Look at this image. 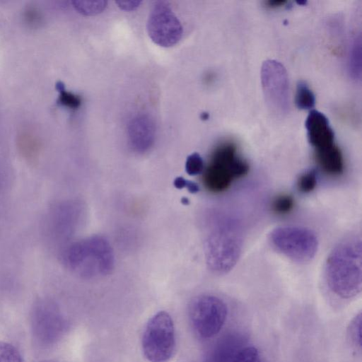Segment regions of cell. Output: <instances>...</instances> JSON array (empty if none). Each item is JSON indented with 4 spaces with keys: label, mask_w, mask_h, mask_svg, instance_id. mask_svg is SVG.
<instances>
[{
    "label": "cell",
    "mask_w": 362,
    "mask_h": 362,
    "mask_svg": "<svg viewBox=\"0 0 362 362\" xmlns=\"http://www.w3.org/2000/svg\"><path fill=\"white\" fill-rule=\"evenodd\" d=\"M325 278L329 289L338 297L349 299L360 293L362 286L360 237L347 238L333 248L325 263Z\"/></svg>",
    "instance_id": "1"
},
{
    "label": "cell",
    "mask_w": 362,
    "mask_h": 362,
    "mask_svg": "<svg viewBox=\"0 0 362 362\" xmlns=\"http://www.w3.org/2000/svg\"><path fill=\"white\" fill-rule=\"evenodd\" d=\"M62 259L68 269L86 279L109 274L115 264L111 245L100 235L90 236L71 244L65 249Z\"/></svg>",
    "instance_id": "2"
},
{
    "label": "cell",
    "mask_w": 362,
    "mask_h": 362,
    "mask_svg": "<svg viewBox=\"0 0 362 362\" xmlns=\"http://www.w3.org/2000/svg\"><path fill=\"white\" fill-rule=\"evenodd\" d=\"M243 247V235L238 223L221 217L212 223L204 242L208 267L215 274L229 272L237 264Z\"/></svg>",
    "instance_id": "3"
},
{
    "label": "cell",
    "mask_w": 362,
    "mask_h": 362,
    "mask_svg": "<svg viewBox=\"0 0 362 362\" xmlns=\"http://www.w3.org/2000/svg\"><path fill=\"white\" fill-rule=\"evenodd\" d=\"M249 165L240 158L232 143L221 145L215 151L212 160L206 169L204 185L212 192H221L229 187L232 182L247 173Z\"/></svg>",
    "instance_id": "4"
},
{
    "label": "cell",
    "mask_w": 362,
    "mask_h": 362,
    "mask_svg": "<svg viewBox=\"0 0 362 362\" xmlns=\"http://www.w3.org/2000/svg\"><path fill=\"white\" fill-rule=\"evenodd\" d=\"M173 320L170 314L160 311L148 321L141 339L144 356L149 362H167L175 350Z\"/></svg>",
    "instance_id": "5"
},
{
    "label": "cell",
    "mask_w": 362,
    "mask_h": 362,
    "mask_svg": "<svg viewBox=\"0 0 362 362\" xmlns=\"http://www.w3.org/2000/svg\"><path fill=\"white\" fill-rule=\"evenodd\" d=\"M269 240L276 250L298 263L310 261L318 248L316 234L301 226L277 227L271 232Z\"/></svg>",
    "instance_id": "6"
},
{
    "label": "cell",
    "mask_w": 362,
    "mask_h": 362,
    "mask_svg": "<svg viewBox=\"0 0 362 362\" xmlns=\"http://www.w3.org/2000/svg\"><path fill=\"white\" fill-rule=\"evenodd\" d=\"M228 308L220 298L203 294L194 298L189 308L190 324L195 333L203 339L217 334L225 324Z\"/></svg>",
    "instance_id": "7"
},
{
    "label": "cell",
    "mask_w": 362,
    "mask_h": 362,
    "mask_svg": "<svg viewBox=\"0 0 362 362\" xmlns=\"http://www.w3.org/2000/svg\"><path fill=\"white\" fill-rule=\"evenodd\" d=\"M261 81L271 112L277 116L286 115L289 110V88L285 67L276 60L265 61L261 69Z\"/></svg>",
    "instance_id": "8"
},
{
    "label": "cell",
    "mask_w": 362,
    "mask_h": 362,
    "mask_svg": "<svg viewBox=\"0 0 362 362\" xmlns=\"http://www.w3.org/2000/svg\"><path fill=\"white\" fill-rule=\"evenodd\" d=\"M31 324L35 339L45 346L56 343L66 329V321L59 308L46 299L40 300L34 305Z\"/></svg>",
    "instance_id": "9"
},
{
    "label": "cell",
    "mask_w": 362,
    "mask_h": 362,
    "mask_svg": "<svg viewBox=\"0 0 362 362\" xmlns=\"http://www.w3.org/2000/svg\"><path fill=\"white\" fill-rule=\"evenodd\" d=\"M146 28L151 40L164 47L175 45L182 35L180 21L164 1L155 2L149 13Z\"/></svg>",
    "instance_id": "10"
},
{
    "label": "cell",
    "mask_w": 362,
    "mask_h": 362,
    "mask_svg": "<svg viewBox=\"0 0 362 362\" xmlns=\"http://www.w3.org/2000/svg\"><path fill=\"white\" fill-rule=\"evenodd\" d=\"M247 339L240 332H229L219 338L207 351L204 362H233Z\"/></svg>",
    "instance_id": "11"
},
{
    "label": "cell",
    "mask_w": 362,
    "mask_h": 362,
    "mask_svg": "<svg viewBox=\"0 0 362 362\" xmlns=\"http://www.w3.org/2000/svg\"><path fill=\"white\" fill-rule=\"evenodd\" d=\"M155 134V124L148 115H138L129 124V143L134 151L137 153H144L152 146Z\"/></svg>",
    "instance_id": "12"
},
{
    "label": "cell",
    "mask_w": 362,
    "mask_h": 362,
    "mask_svg": "<svg viewBox=\"0 0 362 362\" xmlns=\"http://www.w3.org/2000/svg\"><path fill=\"white\" fill-rule=\"evenodd\" d=\"M309 143L320 150L334 144V134L327 117L317 110H312L305 121Z\"/></svg>",
    "instance_id": "13"
},
{
    "label": "cell",
    "mask_w": 362,
    "mask_h": 362,
    "mask_svg": "<svg viewBox=\"0 0 362 362\" xmlns=\"http://www.w3.org/2000/svg\"><path fill=\"white\" fill-rule=\"evenodd\" d=\"M317 163L330 175H339L344 171V160L340 149L335 145L315 151Z\"/></svg>",
    "instance_id": "14"
},
{
    "label": "cell",
    "mask_w": 362,
    "mask_h": 362,
    "mask_svg": "<svg viewBox=\"0 0 362 362\" xmlns=\"http://www.w3.org/2000/svg\"><path fill=\"white\" fill-rule=\"evenodd\" d=\"M73 205L60 206L55 211L54 225L60 232L69 233L78 218L77 209Z\"/></svg>",
    "instance_id": "15"
},
{
    "label": "cell",
    "mask_w": 362,
    "mask_h": 362,
    "mask_svg": "<svg viewBox=\"0 0 362 362\" xmlns=\"http://www.w3.org/2000/svg\"><path fill=\"white\" fill-rule=\"evenodd\" d=\"M349 74L354 79L360 80L361 76V36L354 38L349 56Z\"/></svg>",
    "instance_id": "16"
},
{
    "label": "cell",
    "mask_w": 362,
    "mask_h": 362,
    "mask_svg": "<svg viewBox=\"0 0 362 362\" xmlns=\"http://www.w3.org/2000/svg\"><path fill=\"white\" fill-rule=\"evenodd\" d=\"M296 104L300 110H310L315 106V95L303 81H299L297 84Z\"/></svg>",
    "instance_id": "17"
},
{
    "label": "cell",
    "mask_w": 362,
    "mask_h": 362,
    "mask_svg": "<svg viewBox=\"0 0 362 362\" xmlns=\"http://www.w3.org/2000/svg\"><path fill=\"white\" fill-rule=\"evenodd\" d=\"M361 313H359L351 321L348 330V341L351 348L356 352L361 351Z\"/></svg>",
    "instance_id": "18"
},
{
    "label": "cell",
    "mask_w": 362,
    "mask_h": 362,
    "mask_svg": "<svg viewBox=\"0 0 362 362\" xmlns=\"http://www.w3.org/2000/svg\"><path fill=\"white\" fill-rule=\"evenodd\" d=\"M106 1H73L74 8L86 16L96 15L103 12L107 6Z\"/></svg>",
    "instance_id": "19"
},
{
    "label": "cell",
    "mask_w": 362,
    "mask_h": 362,
    "mask_svg": "<svg viewBox=\"0 0 362 362\" xmlns=\"http://www.w3.org/2000/svg\"><path fill=\"white\" fill-rule=\"evenodd\" d=\"M56 88L59 93L57 101L60 105L71 109H76L80 106V97L67 91L62 82H57Z\"/></svg>",
    "instance_id": "20"
},
{
    "label": "cell",
    "mask_w": 362,
    "mask_h": 362,
    "mask_svg": "<svg viewBox=\"0 0 362 362\" xmlns=\"http://www.w3.org/2000/svg\"><path fill=\"white\" fill-rule=\"evenodd\" d=\"M317 177L314 170H308L302 174L297 182V187L300 192L308 193L312 192L316 187Z\"/></svg>",
    "instance_id": "21"
},
{
    "label": "cell",
    "mask_w": 362,
    "mask_h": 362,
    "mask_svg": "<svg viewBox=\"0 0 362 362\" xmlns=\"http://www.w3.org/2000/svg\"><path fill=\"white\" fill-rule=\"evenodd\" d=\"M294 206L293 198L288 194H281L276 197L272 203V210L279 215L289 213Z\"/></svg>",
    "instance_id": "22"
},
{
    "label": "cell",
    "mask_w": 362,
    "mask_h": 362,
    "mask_svg": "<svg viewBox=\"0 0 362 362\" xmlns=\"http://www.w3.org/2000/svg\"><path fill=\"white\" fill-rule=\"evenodd\" d=\"M204 161L198 153L187 156L185 162V171L189 175H197L204 170Z\"/></svg>",
    "instance_id": "23"
},
{
    "label": "cell",
    "mask_w": 362,
    "mask_h": 362,
    "mask_svg": "<svg viewBox=\"0 0 362 362\" xmlns=\"http://www.w3.org/2000/svg\"><path fill=\"white\" fill-rule=\"evenodd\" d=\"M233 362H263V361L257 349L245 346L238 354Z\"/></svg>",
    "instance_id": "24"
},
{
    "label": "cell",
    "mask_w": 362,
    "mask_h": 362,
    "mask_svg": "<svg viewBox=\"0 0 362 362\" xmlns=\"http://www.w3.org/2000/svg\"><path fill=\"white\" fill-rule=\"evenodd\" d=\"M0 362H23L16 349L6 342H0Z\"/></svg>",
    "instance_id": "25"
},
{
    "label": "cell",
    "mask_w": 362,
    "mask_h": 362,
    "mask_svg": "<svg viewBox=\"0 0 362 362\" xmlns=\"http://www.w3.org/2000/svg\"><path fill=\"white\" fill-rule=\"evenodd\" d=\"M175 188L181 189L187 188L191 193H197L199 190V185L193 181L186 180L182 177H177L173 181Z\"/></svg>",
    "instance_id": "26"
},
{
    "label": "cell",
    "mask_w": 362,
    "mask_h": 362,
    "mask_svg": "<svg viewBox=\"0 0 362 362\" xmlns=\"http://www.w3.org/2000/svg\"><path fill=\"white\" fill-rule=\"evenodd\" d=\"M141 1H117L115 3L124 11H132L139 6Z\"/></svg>",
    "instance_id": "27"
},
{
    "label": "cell",
    "mask_w": 362,
    "mask_h": 362,
    "mask_svg": "<svg viewBox=\"0 0 362 362\" xmlns=\"http://www.w3.org/2000/svg\"><path fill=\"white\" fill-rule=\"evenodd\" d=\"M286 3H287V1H284V0H274V1H268L266 3V4H267V6L269 8H275L281 7V6L285 5Z\"/></svg>",
    "instance_id": "28"
},
{
    "label": "cell",
    "mask_w": 362,
    "mask_h": 362,
    "mask_svg": "<svg viewBox=\"0 0 362 362\" xmlns=\"http://www.w3.org/2000/svg\"><path fill=\"white\" fill-rule=\"evenodd\" d=\"M209 115L207 112H203L201 115V118L202 119H207L209 118Z\"/></svg>",
    "instance_id": "29"
},
{
    "label": "cell",
    "mask_w": 362,
    "mask_h": 362,
    "mask_svg": "<svg viewBox=\"0 0 362 362\" xmlns=\"http://www.w3.org/2000/svg\"><path fill=\"white\" fill-rule=\"evenodd\" d=\"M296 3L298 5H305L307 4V1H296Z\"/></svg>",
    "instance_id": "30"
},
{
    "label": "cell",
    "mask_w": 362,
    "mask_h": 362,
    "mask_svg": "<svg viewBox=\"0 0 362 362\" xmlns=\"http://www.w3.org/2000/svg\"><path fill=\"white\" fill-rule=\"evenodd\" d=\"M182 201L184 204H187L189 203V200L185 197L182 198Z\"/></svg>",
    "instance_id": "31"
},
{
    "label": "cell",
    "mask_w": 362,
    "mask_h": 362,
    "mask_svg": "<svg viewBox=\"0 0 362 362\" xmlns=\"http://www.w3.org/2000/svg\"><path fill=\"white\" fill-rule=\"evenodd\" d=\"M45 362H51V361H45Z\"/></svg>",
    "instance_id": "32"
}]
</instances>
